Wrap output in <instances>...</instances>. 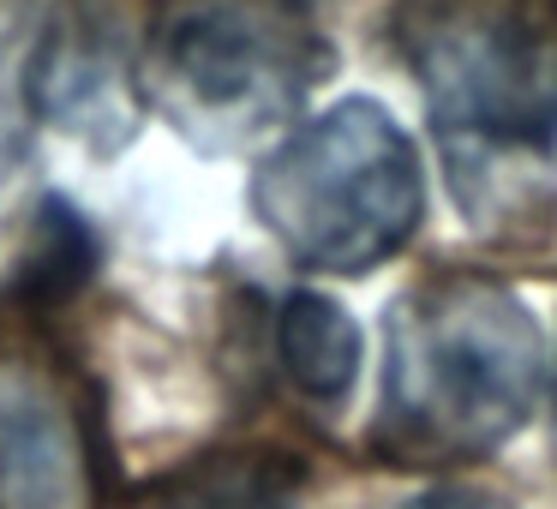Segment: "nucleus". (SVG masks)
<instances>
[{
	"label": "nucleus",
	"instance_id": "nucleus-6",
	"mask_svg": "<svg viewBox=\"0 0 557 509\" xmlns=\"http://www.w3.org/2000/svg\"><path fill=\"white\" fill-rule=\"evenodd\" d=\"M30 102L37 121H54L66 133L90 138L97 150H114L133 138L145 78L138 61L109 25L97 18H61L42 25L37 61H30Z\"/></svg>",
	"mask_w": 557,
	"mask_h": 509
},
{
	"label": "nucleus",
	"instance_id": "nucleus-9",
	"mask_svg": "<svg viewBox=\"0 0 557 509\" xmlns=\"http://www.w3.org/2000/svg\"><path fill=\"white\" fill-rule=\"evenodd\" d=\"M42 42V18L25 0H0V216L18 193V174L30 162V126H37V102H30V61Z\"/></svg>",
	"mask_w": 557,
	"mask_h": 509
},
{
	"label": "nucleus",
	"instance_id": "nucleus-8",
	"mask_svg": "<svg viewBox=\"0 0 557 509\" xmlns=\"http://www.w3.org/2000/svg\"><path fill=\"white\" fill-rule=\"evenodd\" d=\"M294 492H300V461L276 449H234L174 473L145 509H294Z\"/></svg>",
	"mask_w": 557,
	"mask_h": 509
},
{
	"label": "nucleus",
	"instance_id": "nucleus-7",
	"mask_svg": "<svg viewBox=\"0 0 557 509\" xmlns=\"http://www.w3.org/2000/svg\"><path fill=\"white\" fill-rule=\"evenodd\" d=\"M276 353L306 401L342 408L360 377V324L330 294H288L276 318Z\"/></svg>",
	"mask_w": 557,
	"mask_h": 509
},
{
	"label": "nucleus",
	"instance_id": "nucleus-4",
	"mask_svg": "<svg viewBox=\"0 0 557 509\" xmlns=\"http://www.w3.org/2000/svg\"><path fill=\"white\" fill-rule=\"evenodd\" d=\"M330 73V42L300 0H162L138 78L205 150H240L300 114Z\"/></svg>",
	"mask_w": 557,
	"mask_h": 509
},
{
	"label": "nucleus",
	"instance_id": "nucleus-2",
	"mask_svg": "<svg viewBox=\"0 0 557 509\" xmlns=\"http://www.w3.org/2000/svg\"><path fill=\"white\" fill-rule=\"evenodd\" d=\"M401 49L425 90L449 186L473 216H528L557 150V30L533 0H413Z\"/></svg>",
	"mask_w": 557,
	"mask_h": 509
},
{
	"label": "nucleus",
	"instance_id": "nucleus-5",
	"mask_svg": "<svg viewBox=\"0 0 557 509\" xmlns=\"http://www.w3.org/2000/svg\"><path fill=\"white\" fill-rule=\"evenodd\" d=\"M97 425L49 348L0 336V509H97Z\"/></svg>",
	"mask_w": 557,
	"mask_h": 509
},
{
	"label": "nucleus",
	"instance_id": "nucleus-10",
	"mask_svg": "<svg viewBox=\"0 0 557 509\" xmlns=\"http://www.w3.org/2000/svg\"><path fill=\"white\" fill-rule=\"evenodd\" d=\"M90 264H97V234H90V222L66 198H42L37 222H30V240H25V258H18V288L42 306L66 300L90 276Z\"/></svg>",
	"mask_w": 557,
	"mask_h": 509
},
{
	"label": "nucleus",
	"instance_id": "nucleus-11",
	"mask_svg": "<svg viewBox=\"0 0 557 509\" xmlns=\"http://www.w3.org/2000/svg\"><path fill=\"white\" fill-rule=\"evenodd\" d=\"M408 509H516V504L480 492V485H432V492H420Z\"/></svg>",
	"mask_w": 557,
	"mask_h": 509
},
{
	"label": "nucleus",
	"instance_id": "nucleus-3",
	"mask_svg": "<svg viewBox=\"0 0 557 509\" xmlns=\"http://www.w3.org/2000/svg\"><path fill=\"white\" fill-rule=\"evenodd\" d=\"M252 210L294 264L366 276L420 234V150L384 102L348 97L258 162Z\"/></svg>",
	"mask_w": 557,
	"mask_h": 509
},
{
	"label": "nucleus",
	"instance_id": "nucleus-1",
	"mask_svg": "<svg viewBox=\"0 0 557 509\" xmlns=\"http://www.w3.org/2000/svg\"><path fill=\"white\" fill-rule=\"evenodd\" d=\"M545 396V330L509 282L437 270L413 282L384 324L377 449L408 468H444L504 449Z\"/></svg>",
	"mask_w": 557,
	"mask_h": 509
}]
</instances>
